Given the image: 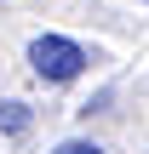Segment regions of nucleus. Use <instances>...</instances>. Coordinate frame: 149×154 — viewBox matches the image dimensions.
I'll list each match as a JSON object with an SVG mask.
<instances>
[{
    "mask_svg": "<svg viewBox=\"0 0 149 154\" xmlns=\"http://www.w3.org/2000/svg\"><path fill=\"white\" fill-rule=\"evenodd\" d=\"M86 63H92V51H86L80 40H69V34H34V40H29V69H34L46 86L80 80Z\"/></svg>",
    "mask_w": 149,
    "mask_h": 154,
    "instance_id": "1",
    "label": "nucleus"
},
{
    "mask_svg": "<svg viewBox=\"0 0 149 154\" xmlns=\"http://www.w3.org/2000/svg\"><path fill=\"white\" fill-rule=\"evenodd\" d=\"M52 154H103L98 143H63V149H52Z\"/></svg>",
    "mask_w": 149,
    "mask_h": 154,
    "instance_id": "3",
    "label": "nucleus"
},
{
    "mask_svg": "<svg viewBox=\"0 0 149 154\" xmlns=\"http://www.w3.org/2000/svg\"><path fill=\"white\" fill-rule=\"evenodd\" d=\"M0 131H11V137L29 131V109L23 103H0Z\"/></svg>",
    "mask_w": 149,
    "mask_h": 154,
    "instance_id": "2",
    "label": "nucleus"
}]
</instances>
